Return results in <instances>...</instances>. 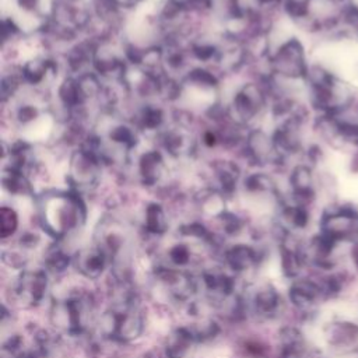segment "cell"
<instances>
[{"instance_id":"obj_1","label":"cell","mask_w":358,"mask_h":358,"mask_svg":"<svg viewBox=\"0 0 358 358\" xmlns=\"http://www.w3.org/2000/svg\"><path fill=\"white\" fill-rule=\"evenodd\" d=\"M39 220L43 231L55 239H62L85 222V207L80 197L57 193L42 199Z\"/></svg>"},{"instance_id":"obj_2","label":"cell","mask_w":358,"mask_h":358,"mask_svg":"<svg viewBox=\"0 0 358 358\" xmlns=\"http://www.w3.org/2000/svg\"><path fill=\"white\" fill-rule=\"evenodd\" d=\"M94 298L83 289L69 291L53 299L49 319L55 329L69 336H81L88 330L94 319Z\"/></svg>"},{"instance_id":"obj_3","label":"cell","mask_w":358,"mask_h":358,"mask_svg":"<svg viewBox=\"0 0 358 358\" xmlns=\"http://www.w3.org/2000/svg\"><path fill=\"white\" fill-rule=\"evenodd\" d=\"M99 333L115 343H130L144 331V315L136 296L116 299L99 317Z\"/></svg>"},{"instance_id":"obj_4","label":"cell","mask_w":358,"mask_h":358,"mask_svg":"<svg viewBox=\"0 0 358 358\" xmlns=\"http://www.w3.org/2000/svg\"><path fill=\"white\" fill-rule=\"evenodd\" d=\"M48 289L45 270L24 268L13 281L8 289L10 302L18 308H34L42 302Z\"/></svg>"},{"instance_id":"obj_5","label":"cell","mask_w":358,"mask_h":358,"mask_svg":"<svg viewBox=\"0 0 358 358\" xmlns=\"http://www.w3.org/2000/svg\"><path fill=\"white\" fill-rule=\"evenodd\" d=\"M154 274L164 291L176 302H187L197 289L196 280L183 268L158 266Z\"/></svg>"},{"instance_id":"obj_6","label":"cell","mask_w":358,"mask_h":358,"mask_svg":"<svg viewBox=\"0 0 358 358\" xmlns=\"http://www.w3.org/2000/svg\"><path fill=\"white\" fill-rule=\"evenodd\" d=\"M245 312H249L257 319H271L277 315L281 298L271 284H260L255 287L246 296L242 295Z\"/></svg>"},{"instance_id":"obj_7","label":"cell","mask_w":358,"mask_h":358,"mask_svg":"<svg viewBox=\"0 0 358 358\" xmlns=\"http://www.w3.org/2000/svg\"><path fill=\"white\" fill-rule=\"evenodd\" d=\"M322 234L336 242L358 236V214L351 210L326 214L322 221Z\"/></svg>"},{"instance_id":"obj_8","label":"cell","mask_w":358,"mask_h":358,"mask_svg":"<svg viewBox=\"0 0 358 358\" xmlns=\"http://www.w3.org/2000/svg\"><path fill=\"white\" fill-rule=\"evenodd\" d=\"M109 263L108 256L98 246L84 248L73 256V266L87 280H96L102 275Z\"/></svg>"},{"instance_id":"obj_9","label":"cell","mask_w":358,"mask_h":358,"mask_svg":"<svg viewBox=\"0 0 358 358\" xmlns=\"http://www.w3.org/2000/svg\"><path fill=\"white\" fill-rule=\"evenodd\" d=\"M329 344L341 354H358V326L348 322H340L330 326Z\"/></svg>"},{"instance_id":"obj_10","label":"cell","mask_w":358,"mask_h":358,"mask_svg":"<svg viewBox=\"0 0 358 358\" xmlns=\"http://www.w3.org/2000/svg\"><path fill=\"white\" fill-rule=\"evenodd\" d=\"M280 355L281 358H320L309 348L303 336L292 327H285L280 333Z\"/></svg>"},{"instance_id":"obj_11","label":"cell","mask_w":358,"mask_h":358,"mask_svg":"<svg viewBox=\"0 0 358 358\" xmlns=\"http://www.w3.org/2000/svg\"><path fill=\"white\" fill-rule=\"evenodd\" d=\"M277 70L285 76L299 77L305 73L302 48L296 41H291L284 45L275 57Z\"/></svg>"},{"instance_id":"obj_12","label":"cell","mask_w":358,"mask_h":358,"mask_svg":"<svg viewBox=\"0 0 358 358\" xmlns=\"http://www.w3.org/2000/svg\"><path fill=\"white\" fill-rule=\"evenodd\" d=\"M225 266L235 274H243L259 264V253L249 245H234L224 255Z\"/></svg>"},{"instance_id":"obj_13","label":"cell","mask_w":358,"mask_h":358,"mask_svg":"<svg viewBox=\"0 0 358 358\" xmlns=\"http://www.w3.org/2000/svg\"><path fill=\"white\" fill-rule=\"evenodd\" d=\"M322 294H324L323 288H320L312 280H306V278L294 281V284L289 288L291 302L302 310L312 308L317 302Z\"/></svg>"},{"instance_id":"obj_14","label":"cell","mask_w":358,"mask_h":358,"mask_svg":"<svg viewBox=\"0 0 358 358\" xmlns=\"http://www.w3.org/2000/svg\"><path fill=\"white\" fill-rule=\"evenodd\" d=\"M196 343L197 340L189 326H180L168 337L165 344V355L166 358H185L190 347Z\"/></svg>"},{"instance_id":"obj_15","label":"cell","mask_w":358,"mask_h":358,"mask_svg":"<svg viewBox=\"0 0 358 358\" xmlns=\"http://www.w3.org/2000/svg\"><path fill=\"white\" fill-rule=\"evenodd\" d=\"M305 260L303 252H301L295 246H289L288 243L281 245V267L284 275L294 278L299 274L302 264Z\"/></svg>"},{"instance_id":"obj_16","label":"cell","mask_w":358,"mask_h":358,"mask_svg":"<svg viewBox=\"0 0 358 358\" xmlns=\"http://www.w3.org/2000/svg\"><path fill=\"white\" fill-rule=\"evenodd\" d=\"M144 228L148 234L151 235H162L165 234L168 228L166 217L159 204H150L145 208V215H144Z\"/></svg>"},{"instance_id":"obj_17","label":"cell","mask_w":358,"mask_h":358,"mask_svg":"<svg viewBox=\"0 0 358 358\" xmlns=\"http://www.w3.org/2000/svg\"><path fill=\"white\" fill-rule=\"evenodd\" d=\"M43 263L48 270H50L53 273H62L73 263V257H70L59 246H52L45 252Z\"/></svg>"},{"instance_id":"obj_18","label":"cell","mask_w":358,"mask_h":358,"mask_svg":"<svg viewBox=\"0 0 358 358\" xmlns=\"http://www.w3.org/2000/svg\"><path fill=\"white\" fill-rule=\"evenodd\" d=\"M168 266L176 268H185L192 262V250L186 243H175L169 248L168 255Z\"/></svg>"},{"instance_id":"obj_19","label":"cell","mask_w":358,"mask_h":358,"mask_svg":"<svg viewBox=\"0 0 358 358\" xmlns=\"http://www.w3.org/2000/svg\"><path fill=\"white\" fill-rule=\"evenodd\" d=\"M18 228V214L14 208L3 206L0 210V235L3 239L10 238Z\"/></svg>"},{"instance_id":"obj_20","label":"cell","mask_w":358,"mask_h":358,"mask_svg":"<svg viewBox=\"0 0 358 358\" xmlns=\"http://www.w3.org/2000/svg\"><path fill=\"white\" fill-rule=\"evenodd\" d=\"M292 186H294L295 194L298 196L310 194V175L305 166H299L294 171Z\"/></svg>"},{"instance_id":"obj_21","label":"cell","mask_w":358,"mask_h":358,"mask_svg":"<svg viewBox=\"0 0 358 358\" xmlns=\"http://www.w3.org/2000/svg\"><path fill=\"white\" fill-rule=\"evenodd\" d=\"M284 218L291 227L303 228L308 222V213L301 206H294L284 210Z\"/></svg>"},{"instance_id":"obj_22","label":"cell","mask_w":358,"mask_h":358,"mask_svg":"<svg viewBox=\"0 0 358 358\" xmlns=\"http://www.w3.org/2000/svg\"><path fill=\"white\" fill-rule=\"evenodd\" d=\"M338 131L351 141H358V124L355 123H341Z\"/></svg>"},{"instance_id":"obj_23","label":"cell","mask_w":358,"mask_h":358,"mask_svg":"<svg viewBox=\"0 0 358 358\" xmlns=\"http://www.w3.org/2000/svg\"><path fill=\"white\" fill-rule=\"evenodd\" d=\"M38 1H39V0H18L20 6H21L24 10H34V8L38 6Z\"/></svg>"},{"instance_id":"obj_24","label":"cell","mask_w":358,"mask_h":358,"mask_svg":"<svg viewBox=\"0 0 358 358\" xmlns=\"http://www.w3.org/2000/svg\"><path fill=\"white\" fill-rule=\"evenodd\" d=\"M357 262H358V257H357Z\"/></svg>"}]
</instances>
